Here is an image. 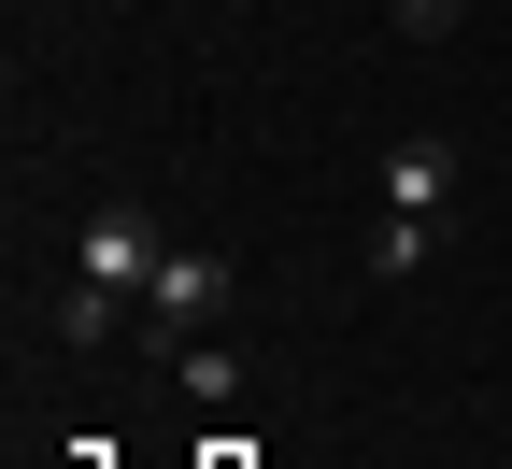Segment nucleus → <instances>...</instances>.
<instances>
[{
	"label": "nucleus",
	"instance_id": "obj_1",
	"mask_svg": "<svg viewBox=\"0 0 512 469\" xmlns=\"http://www.w3.org/2000/svg\"><path fill=\"white\" fill-rule=\"evenodd\" d=\"M157 256H171V228H157V214H128V199H114V214H86V228H72V285H57V342H72V356H100L114 327L143 313Z\"/></svg>",
	"mask_w": 512,
	"mask_h": 469
},
{
	"label": "nucleus",
	"instance_id": "obj_2",
	"mask_svg": "<svg viewBox=\"0 0 512 469\" xmlns=\"http://www.w3.org/2000/svg\"><path fill=\"white\" fill-rule=\"evenodd\" d=\"M214 313H228V256L214 242H171L157 285H143V342H214Z\"/></svg>",
	"mask_w": 512,
	"mask_h": 469
},
{
	"label": "nucleus",
	"instance_id": "obj_3",
	"mask_svg": "<svg viewBox=\"0 0 512 469\" xmlns=\"http://www.w3.org/2000/svg\"><path fill=\"white\" fill-rule=\"evenodd\" d=\"M441 199H456V143H427V128H413V143L384 157V214H399V228H441Z\"/></svg>",
	"mask_w": 512,
	"mask_h": 469
},
{
	"label": "nucleus",
	"instance_id": "obj_4",
	"mask_svg": "<svg viewBox=\"0 0 512 469\" xmlns=\"http://www.w3.org/2000/svg\"><path fill=\"white\" fill-rule=\"evenodd\" d=\"M171 384L200 398V413H228V398H242V356L228 342H171Z\"/></svg>",
	"mask_w": 512,
	"mask_h": 469
},
{
	"label": "nucleus",
	"instance_id": "obj_5",
	"mask_svg": "<svg viewBox=\"0 0 512 469\" xmlns=\"http://www.w3.org/2000/svg\"><path fill=\"white\" fill-rule=\"evenodd\" d=\"M413 271H427V228L384 214V228H370V285H413Z\"/></svg>",
	"mask_w": 512,
	"mask_h": 469
},
{
	"label": "nucleus",
	"instance_id": "obj_6",
	"mask_svg": "<svg viewBox=\"0 0 512 469\" xmlns=\"http://www.w3.org/2000/svg\"><path fill=\"white\" fill-rule=\"evenodd\" d=\"M384 29H399V43H441V29H456V0H384Z\"/></svg>",
	"mask_w": 512,
	"mask_h": 469
}]
</instances>
